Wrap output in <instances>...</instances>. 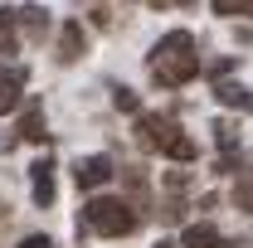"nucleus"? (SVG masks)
Returning a JSON list of instances; mask_svg holds the SVG:
<instances>
[{"instance_id":"423d86ee","label":"nucleus","mask_w":253,"mask_h":248,"mask_svg":"<svg viewBox=\"0 0 253 248\" xmlns=\"http://www.w3.org/2000/svg\"><path fill=\"white\" fill-rule=\"evenodd\" d=\"M30 175H34V205H39V209H49V205H54V161H49V156H39V161L30 165Z\"/></svg>"},{"instance_id":"6e6552de","label":"nucleus","mask_w":253,"mask_h":248,"mask_svg":"<svg viewBox=\"0 0 253 248\" xmlns=\"http://www.w3.org/2000/svg\"><path fill=\"white\" fill-rule=\"evenodd\" d=\"M15 25L30 34V39H44L49 34V10L44 5H25V10H15Z\"/></svg>"},{"instance_id":"0eeeda50","label":"nucleus","mask_w":253,"mask_h":248,"mask_svg":"<svg viewBox=\"0 0 253 248\" xmlns=\"http://www.w3.org/2000/svg\"><path fill=\"white\" fill-rule=\"evenodd\" d=\"M180 244H185V248H234L214 224H190L185 234H180Z\"/></svg>"},{"instance_id":"f257e3e1","label":"nucleus","mask_w":253,"mask_h":248,"mask_svg":"<svg viewBox=\"0 0 253 248\" xmlns=\"http://www.w3.org/2000/svg\"><path fill=\"white\" fill-rule=\"evenodd\" d=\"M200 73V54H195V34L170 30L151 49V83L156 88H185L190 78Z\"/></svg>"},{"instance_id":"dca6fc26","label":"nucleus","mask_w":253,"mask_h":248,"mask_svg":"<svg viewBox=\"0 0 253 248\" xmlns=\"http://www.w3.org/2000/svg\"><path fill=\"white\" fill-rule=\"evenodd\" d=\"M20 248H54V239H44V234H30V239H25Z\"/></svg>"},{"instance_id":"f03ea898","label":"nucleus","mask_w":253,"mask_h":248,"mask_svg":"<svg viewBox=\"0 0 253 248\" xmlns=\"http://www.w3.org/2000/svg\"><path fill=\"white\" fill-rule=\"evenodd\" d=\"M136 146L141 151H161V156H170V161H195V141L190 136H180V126L170 122V117H161V112H141L136 117Z\"/></svg>"},{"instance_id":"4468645a","label":"nucleus","mask_w":253,"mask_h":248,"mask_svg":"<svg viewBox=\"0 0 253 248\" xmlns=\"http://www.w3.org/2000/svg\"><path fill=\"white\" fill-rule=\"evenodd\" d=\"M214 15H253V0H214Z\"/></svg>"},{"instance_id":"39448f33","label":"nucleus","mask_w":253,"mask_h":248,"mask_svg":"<svg viewBox=\"0 0 253 248\" xmlns=\"http://www.w3.org/2000/svg\"><path fill=\"white\" fill-rule=\"evenodd\" d=\"M112 175H117V165H112L107 156H83V161H78V170H73L78 190H97V185H107Z\"/></svg>"},{"instance_id":"9d476101","label":"nucleus","mask_w":253,"mask_h":248,"mask_svg":"<svg viewBox=\"0 0 253 248\" xmlns=\"http://www.w3.org/2000/svg\"><path fill=\"white\" fill-rule=\"evenodd\" d=\"M214 97H219L224 107H239V112L253 107V93L244 88V83H219V78H214Z\"/></svg>"},{"instance_id":"1a4fd4ad","label":"nucleus","mask_w":253,"mask_h":248,"mask_svg":"<svg viewBox=\"0 0 253 248\" xmlns=\"http://www.w3.org/2000/svg\"><path fill=\"white\" fill-rule=\"evenodd\" d=\"M73 59H83V25H63V34H59V63H73Z\"/></svg>"},{"instance_id":"2eb2a0df","label":"nucleus","mask_w":253,"mask_h":248,"mask_svg":"<svg viewBox=\"0 0 253 248\" xmlns=\"http://www.w3.org/2000/svg\"><path fill=\"white\" fill-rule=\"evenodd\" d=\"M112 93H117V107H122V112H136V93H131V88H122V83H117Z\"/></svg>"},{"instance_id":"f8f14e48","label":"nucleus","mask_w":253,"mask_h":248,"mask_svg":"<svg viewBox=\"0 0 253 248\" xmlns=\"http://www.w3.org/2000/svg\"><path fill=\"white\" fill-rule=\"evenodd\" d=\"M0 54H20V34H15V10H0Z\"/></svg>"},{"instance_id":"9b49d317","label":"nucleus","mask_w":253,"mask_h":248,"mask_svg":"<svg viewBox=\"0 0 253 248\" xmlns=\"http://www.w3.org/2000/svg\"><path fill=\"white\" fill-rule=\"evenodd\" d=\"M20 136H25V141H44V136H49V131H44V107H39V102L25 112V122H20Z\"/></svg>"},{"instance_id":"f3484780","label":"nucleus","mask_w":253,"mask_h":248,"mask_svg":"<svg viewBox=\"0 0 253 248\" xmlns=\"http://www.w3.org/2000/svg\"><path fill=\"white\" fill-rule=\"evenodd\" d=\"M151 5H161V10H166V5H190V0H151Z\"/></svg>"},{"instance_id":"20e7f679","label":"nucleus","mask_w":253,"mask_h":248,"mask_svg":"<svg viewBox=\"0 0 253 248\" xmlns=\"http://www.w3.org/2000/svg\"><path fill=\"white\" fill-rule=\"evenodd\" d=\"M25 83H30V73H25L20 63H0V117L20 107V97H25Z\"/></svg>"},{"instance_id":"ddd939ff","label":"nucleus","mask_w":253,"mask_h":248,"mask_svg":"<svg viewBox=\"0 0 253 248\" xmlns=\"http://www.w3.org/2000/svg\"><path fill=\"white\" fill-rule=\"evenodd\" d=\"M234 205H239L244 214H253V165L239 175V185H234Z\"/></svg>"},{"instance_id":"7ed1b4c3","label":"nucleus","mask_w":253,"mask_h":248,"mask_svg":"<svg viewBox=\"0 0 253 248\" xmlns=\"http://www.w3.org/2000/svg\"><path fill=\"white\" fill-rule=\"evenodd\" d=\"M83 219H88V229H97L102 239H126V234L141 224V209H131V200L102 195V200H88V205H83Z\"/></svg>"}]
</instances>
